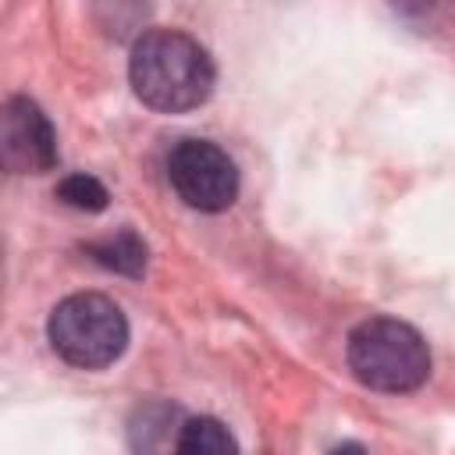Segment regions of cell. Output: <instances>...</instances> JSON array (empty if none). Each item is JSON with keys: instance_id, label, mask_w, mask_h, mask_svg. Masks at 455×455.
Listing matches in <instances>:
<instances>
[{"instance_id": "cell-1", "label": "cell", "mask_w": 455, "mask_h": 455, "mask_svg": "<svg viewBox=\"0 0 455 455\" xmlns=\"http://www.w3.org/2000/svg\"><path fill=\"white\" fill-rule=\"evenodd\" d=\"M128 78L149 110L185 114L210 100L217 68L199 39L178 28H149L132 46Z\"/></svg>"}, {"instance_id": "cell-10", "label": "cell", "mask_w": 455, "mask_h": 455, "mask_svg": "<svg viewBox=\"0 0 455 455\" xmlns=\"http://www.w3.org/2000/svg\"><path fill=\"white\" fill-rule=\"evenodd\" d=\"M57 199L71 210H82V213H100L107 210V188L103 181H96L92 174H68L60 185H57Z\"/></svg>"}, {"instance_id": "cell-9", "label": "cell", "mask_w": 455, "mask_h": 455, "mask_svg": "<svg viewBox=\"0 0 455 455\" xmlns=\"http://www.w3.org/2000/svg\"><path fill=\"white\" fill-rule=\"evenodd\" d=\"M174 416H178V409H174V405H164V402H149V405L135 409V419H132V427H128L132 448H139V451L164 448V444L174 448V437H171V430H167V427H174Z\"/></svg>"}, {"instance_id": "cell-5", "label": "cell", "mask_w": 455, "mask_h": 455, "mask_svg": "<svg viewBox=\"0 0 455 455\" xmlns=\"http://www.w3.org/2000/svg\"><path fill=\"white\" fill-rule=\"evenodd\" d=\"M0 153L11 174H43L57 164V135L28 96H11L0 114Z\"/></svg>"}, {"instance_id": "cell-3", "label": "cell", "mask_w": 455, "mask_h": 455, "mask_svg": "<svg viewBox=\"0 0 455 455\" xmlns=\"http://www.w3.org/2000/svg\"><path fill=\"white\" fill-rule=\"evenodd\" d=\"M46 338L68 366L103 370L121 359L128 345V320L114 299L100 291H78L53 306Z\"/></svg>"}, {"instance_id": "cell-6", "label": "cell", "mask_w": 455, "mask_h": 455, "mask_svg": "<svg viewBox=\"0 0 455 455\" xmlns=\"http://www.w3.org/2000/svg\"><path fill=\"white\" fill-rule=\"evenodd\" d=\"M85 252L114 274H124V277H142L146 274V242L132 228H121V231H114L100 242H89Z\"/></svg>"}, {"instance_id": "cell-2", "label": "cell", "mask_w": 455, "mask_h": 455, "mask_svg": "<svg viewBox=\"0 0 455 455\" xmlns=\"http://www.w3.org/2000/svg\"><path fill=\"white\" fill-rule=\"evenodd\" d=\"M348 370L352 377L384 395L416 391L430 377V348L416 327L395 316H370L348 334Z\"/></svg>"}, {"instance_id": "cell-7", "label": "cell", "mask_w": 455, "mask_h": 455, "mask_svg": "<svg viewBox=\"0 0 455 455\" xmlns=\"http://www.w3.org/2000/svg\"><path fill=\"white\" fill-rule=\"evenodd\" d=\"M174 448L185 451V455H228V451H238V441L231 437V430L220 419L192 416V419L181 423Z\"/></svg>"}, {"instance_id": "cell-8", "label": "cell", "mask_w": 455, "mask_h": 455, "mask_svg": "<svg viewBox=\"0 0 455 455\" xmlns=\"http://www.w3.org/2000/svg\"><path fill=\"white\" fill-rule=\"evenodd\" d=\"M89 11L110 39H128V36L139 39L153 4L149 0H89Z\"/></svg>"}, {"instance_id": "cell-4", "label": "cell", "mask_w": 455, "mask_h": 455, "mask_svg": "<svg viewBox=\"0 0 455 455\" xmlns=\"http://www.w3.org/2000/svg\"><path fill=\"white\" fill-rule=\"evenodd\" d=\"M167 181L199 213H220L238 199V167L210 139H181L167 153Z\"/></svg>"}]
</instances>
